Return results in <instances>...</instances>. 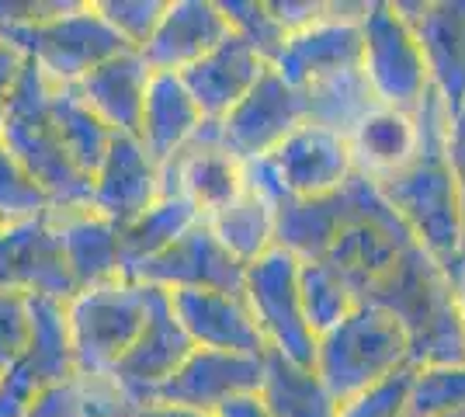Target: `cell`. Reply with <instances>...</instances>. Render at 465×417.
<instances>
[{"label":"cell","mask_w":465,"mask_h":417,"mask_svg":"<svg viewBox=\"0 0 465 417\" xmlns=\"http://www.w3.org/2000/svg\"><path fill=\"white\" fill-rule=\"evenodd\" d=\"M215 240L230 251L240 264H253L261 261L268 251H274V223H278V209L272 202H264L261 195H253L243 188V195L219 209L215 216L205 219Z\"/></svg>","instance_id":"f546056e"},{"label":"cell","mask_w":465,"mask_h":417,"mask_svg":"<svg viewBox=\"0 0 465 417\" xmlns=\"http://www.w3.org/2000/svg\"><path fill=\"white\" fill-rule=\"evenodd\" d=\"M49 108H53V119H56V129L59 136H63L66 154L91 178L97 171V164L108 154L115 133L80 101V94L74 87H53L49 91Z\"/></svg>","instance_id":"4dcf8cb0"},{"label":"cell","mask_w":465,"mask_h":417,"mask_svg":"<svg viewBox=\"0 0 465 417\" xmlns=\"http://www.w3.org/2000/svg\"><path fill=\"white\" fill-rule=\"evenodd\" d=\"M448 125H451V129H465V104H462V112H459L455 119H448Z\"/></svg>","instance_id":"bcb514c9"},{"label":"cell","mask_w":465,"mask_h":417,"mask_svg":"<svg viewBox=\"0 0 465 417\" xmlns=\"http://www.w3.org/2000/svg\"><path fill=\"white\" fill-rule=\"evenodd\" d=\"M410 376H413V369H403L400 376L386 379L382 386L369 390L365 397L344 403V407H341V417H403Z\"/></svg>","instance_id":"f35d334b"},{"label":"cell","mask_w":465,"mask_h":417,"mask_svg":"<svg viewBox=\"0 0 465 417\" xmlns=\"http://www.w3.org/2000/svg\"><path fill=\"white\" fill-rule=\"evenodd\" d=\"M230 35L219 0H167L163 18L139 56L153 74H184Z\"/></svg>","instance_id":"d6986e66"},{"label":"cell","mask_w":465,"mask_h":417,"mask_svg":"<svg viewBox=\"0 0 465 417\" xmlns=\"http://www.w3.org/2000/svg\"><path fill=\"white\" fill-rule=\"evenodd\" d=\"M174 317L194 348L205 352H230V355H268V344L257 331L247 299L236 293H213V289H184L167 293Z\"/></svg>","instance_id":"ac0fdd59"},{"label":"cell","mask_w":465,"mask_h":417,"mask_svg":"<svg viewBox=\"0 0 465 417\" xmlns=\"http://www.w3.org/2000/svg\"><path fill=\"white\" fill-rule=\"evenodd\" d=\"M21 74H25V56L11 42L0 39V125H4V115H7L11 98H15V87H18Z\"/></svg>","instance_id":"60d3db41"},{"label":"cell","mask_w":465,"mask_h":417,"mask_svg":"<svg viewBox=\"0 0 465 417\" xmlns=\"http://www.w3.org/2000/svg\"><path fill=\"white\" fill-rule=\"evenodd\" d=\"M0 289L56 303H66L77 293L63 261L53 213L0 230Z\"/></svg>","instance_id":"5bb4252c"},{"label":"cell","mask_w":465,"mask_h":417,"mask_svg":"<svg viewBox=\"0 0 465 417\" xmlns=\"http://www.w3.org/2000/svg\"><path fill=\"white\" fill-rule=\"evenodd\" d=\"M202 125H205V119L188 94V87L181 84V77L177 74H153L136 129L143 150L163 167L198 136Z\"/></svg>","instance_id":"603a6c76"},{"label":"cell","mask_w":465,"mask_h":417,"mask_svg":"<svg viewBox=\"0 0 465 417\" xmlns=\"http://www.w3.org/2000/svg\"><path fill=\"white\" fill-rule=\"evenodd\" d=\"M219 11H223L232 35L247 42L253 53L272 66L285 39H289L285 25L274 18L272 4L268 0H219Z\"/></svg>","instance_id":"e575fe53"},{"label":"cell","mask_w":465,"mask_h":417,"mask_svg":"<svg viewBox=\"0 0 465 417\" xmlns=\"http://www.w3.org/2000/svg\"><path fill=\"white\" fill-rule=\"evenodd\" d=\"M316 376L327 382L333 400L344 407L365 397L386 379L400 376L410 365V341L400 320L382 306L358 303L333 331L316 341Z\"/></svg>","instance_id":"277c9868"},{"label":"cell","mask_w":465,"mask_h":417,"mask_svg":"<svg viewBox=\"0 0 465 417\" xmlns=\"http://www.w3.org/2000/svg\"><path fill=\"white\" fill-rule=\"evenodd\" d=\"M215 417H272V414L264 411V403L257 400V393H251V397H236L230 403H223L215 411Z\"/></svg>","instance_id":"7bdbcfd3"},{"label":"cell","mask_w":465,"mask_h":417,"mask_svg":"<svg viewBox=\"0 0 465 417\" xmlns=\"http://www.w3.org/2000/svg\"><path fill=\"white\" fill-rule=\"evenodd\" d=\"M361 15H365V0L361 4L327 0V15L302 32H292L282 53L274 56L272 70L295 91L333 77V74L358 70L361 66Z\"/></svg>","instance_id":"9c48e42d"},{"label":"cell","mask_w":465,"mask_h":417,"mask_svg":"<svg viewBox=\"0 0 465 417\" xmlns=\"http://www.w3.org/2000/svg\"><path fill=\"white\" fill-rule=\"evenodd\" d=\"M122 417H139V414H122Z\"/></svg>","instance_id":"c3c4849f"},{"label":"cell","mask_w":465,"mask_h":417,"mask_svg":"<svg viewBox=\"0 0 465 417\" xmlns=\"http://www.w3.org/2000/svg\"><path fill=\"white\" fill-rule=\"evenodd\" d=\"M243 299L257 320V331L268 352H278L299 365L316 362V334L302 317V296H299V261L289 251L274 247L261 261L247 264Z\"/></svg>","instance_id":"ba28073f"},{"label":"cell","mask_w":465,"mask_h":417,"mask_svg":"<svg viewBox=\"0 0 465 417\" xmlns=\"http://www.w3.org/2000/svg\"><path fill=\"white\" fill-rule=\"evenodd\" d=\"M139 417H215V414H198V411H177V407H150V411H139Z\"/></svg>","instance_id":"ee69618b"},{"label":"cell","mask_w":465,"mask_h":417,"mask_svg":"<svg viewBox=\"0 0 465 417\" xmlns=\"http://www.w3.org/2000/svg\"><path fill=\"white\" fill-rule=\"evenodd\" d=\"M59 230V247L66 272L74 278V289H94L104 282H118L125 275V261H122V240L118 226L108 219L94 216L91 209L84 213H53Z\"/></svg>","instance_id":"cb8c5ba5"},{"label":"cell","mask_w":465,"mask_h":417,"mask_svg":"<svg viewBox=\"0 0 465 417\" xmlns=\"http://www.w3.org/2000/svg\"><path fill=\"white\" fill-rule=\"evenodd\" d=\"M163 195V171L136 136L115 133L104 160L91 174V213L112 226L133 223Z\"/></svg>","instance_id":"2e32d148"},{"label":"cell","mask_w":465,"mask_h":417,"mask_svg":"<svg viewBox=\"0 0 465 417\" xmlns=\"http://www.w3.org/2000/svg\"><path fill=\"white\" fill-rule=\"evenodd\" d=\"M361 303L382 306L400 320L410 341V365H465V338L459 320V289L434 264L420 243L371 285Z\"/></svg>","instance_id":"7a4b0ae2"},{"label":"cell","mask_w":465,"mask_h":417,"mask_svg":"<svg viewBox=\"0 0 465 417\" xmlns=\"http://www.w3.org/2000/svg\"><path fill=\"white\" fill-rule=\"evenodd\" d=\"M427 63L430 91L448 119L465 104V0H392Z\"/></svg>","instance_id":"7c38bea8"},{"label":"cell","mask_w":465,"mask_h":417,"mask_svg":"<svg viewBox=\"0 0 465 417\" xmlns=\"http://www.w3.org/2000/svg\"><path fill=\"white\" fill-rule=\"evenodd\" d=\"M459 320H462V338H465V282L459 285Z\"/></svg>","instance_id":"f6af8a7d"},{"label":"cell","mask_w":465,"mask_h":417,"mask_svg":"<svg viewBox=\"0 0 465 417\" xmlns=\"http://www.w3.org/2000/svg\"><path fill=\"white\" fill-rule=\"evenodd\" d=\"M348 146L351 160H354V174L382 184V181L396 178L410 160L417 157V146H420L417 119L407 112L379 104L369 119L351 133Z\"/></svg>","instance_id":"484cf974"},{"label":"cell","mask_w":465,"mask_h":417,"mask_svg":"<svg viewBox=\"0 0 465 417\" xmlns=\"http://www.w3.org/2000/svg\"><path fill=\"white\" fill-rule=\"evenodd\" d=\"M94 4L101 18L108 21V28L136 53L150 42L167 7V0H94Z\"/></svg>","instance_id":"8d00e7d4"},{"label":"cell","mask_w":465,"mask_h":417,"mask_svg":"<svg viewBox=\"0 0 465 417\" xmlns=\"http://www.w3.org/2000/svg\"><path fill=\"white\" fill-rule=\"evenodd\" d=\"M278 174L285 181L289 199H320L341 192L354 178L348 139L333 136L302 122L278 150L272 154Z\"/></svg>","instance_id":"ffe728a7"},{"label":"cell","mask_w":465,"mask_h":417,"mask_svg":"<svg viewBox=\"0 0 465 417\" xmlns=\"http://www.w3.org/2000/svg\"><path fill=\"white\" fill-rule=\"evenodd\" d=\"M264 70H268V63L261 60L247 42L236 39L230 32L209 56H202L194 66H188L177 77L188 87V94L198 104L202 119L219 122L230 108H236L251 94L253 84L264 77Z\"/></svg>","instance_id":"44dd1931"},{"label":"cell","mask_w":465,"mask_h":417,"mask_svg":"<svg viewBox=\"0 0 465 417\" xmlns=\"http://www.w3.org/2000/svg\"><path fill=\"white\" fill-rule=\"evenodd\" d=\"M302 94V115L316 129H327L333 136L351 139V133L369 119L379 108V98L369 87V80L358 70H344L327 80H316L310 87L299 91Z\"/></svg>","instance_id":"83f0119b"},{"label":"cell","mask_w":465,"mask_h":417,"mask_svg":"<svg viewBox=\"0 0 465 417\" xmlns=\"http://www.w3.org/2000/svg\"><path fill=\"white\" fill-rule=\"evenodd\" d=\"M49 91L53 84L25 60V74L0 125V143L18 157L21 167L45 192L53 213H84L91 209V178L63 146L53 108H49Z\"/></svg>","instance_id":"3957f363"},{"label":"cell","mask_w":465,"mask_h":417,"mask_svg":"<svg viewBox=\"0 0 465 417\" xmlns=\"http://www.w3.org/2000/svg\"><path fill=\"white\" fill-rule=\"evenodd\" d=\"M261 376H264V355L253 358L194 348L192 355L184 358V365L156 390L150 407H177V411L215 414L223 403L257 393Z\"/></svg>","instance_id":"4fadbf2b"},{"label":"cell","mask_w":465,"mask_h":417,"mask_svg":"<svg viewBox=\"0 0 465 417\" xmlns=\"http://www.w3.org/2000/svg\"><path fill=\"white\" fill-rule=\"evenodd\" d=\"M448 417H465V411H462V414H448Z\"/></svg>","instance_id":"7dc6e473"},{"label":"cell","mask_w":465,"mask_h":417,"mask_svg":"<svg viewBox=\"0 0 465 417\" xmlns=\"http://www.w3.org/2000/svg\"><path fill=\"white\" fill-rule=\"evenodd\" d=\"M420 146L407 167L379 184L382 199L403 219L410 237L434 258L455 289L465 282V226L459 184L448 164V112L434 91H427L413 112Z\"/></svg>","instance_id":"6da1fadb"},{"label":"cell","mask_w":465,"mask_h":417,"mask_svg":"<svg viewBox=\"0 0 465 417\" xmlns=\"http://www.w3.org/2000/svg\"><path fill=\"white\" fill-rule=\"evenodd\" d=\"M150 77H153V70L146 66V60L136 49H125V53L94 66L84 80H77L74 91L112 133L136 136Z\"/></svg>","instance_id":"7402d4cb"},{"label":"cell","mask_w":465,"mask_h":417,"mask_svg":"<svg viewBox=\"0 0 465 417\" xmlns=\"http://www.w3.org/2000/svg\"><path fill=\"white\" fill-rule=\"evenodd\" d=\"M465 411V365L413 369L403 417H448Z\"/></svg>","instance_id":"836d02e7"},{"label":"cell","mask_w":465,"mask_h":417,"mask_svg":"<svg viewBox=\"0 0 465 417\" xmlns=\"http://www.w3.org/2000/svg\"><path fill=\"white\" fill-rule=\"evenodd\" d=\"M274 11V18L285 25V32H302L312 21H320L327 15V0H268Z\"/></svg>","instance_id":"ab89813d"},{"label":"cell","mask_w":465,"mask_h":417,"mask_svg":"<svg viewBox=\"0 0 465 417\" xmlns=\"http://www.w3.org/2000/svg\"><path fill=\"white\" fill-rule=\"evenodd\" d=\"M153 289L136 278H118L66 299V327L74 344L77 376L108 379L139 338L150 313Z\"/></svg>","instance_id":"8992f818"},{"label":"cell","mask_w":465,"mask_h":417,"mask_svg":"<svg viewBox=\"0 0 465 417\" xmlns=\"http://www.w3.org/2000/svg\"><path fill=\"white\" fill-rule=\"evenodd\" d=\"M361 74L379 104L413 115L430 91L427 63L410 25L392 0H365L361 15Z\"/></svg>","instance_id":"52a82bcc"},{"label":"cell","mask_w":465,"mask_h":417,"mask_svg":"<svg viewBox=\"0 0 465 417\" xmlns=\"http://www.w3.org/2000/svg\"><path fill=\"white\" fill-rule=\"evenodd\" d=\"M306 122L302 115V94L289 87L272 66L253 84V91L230 108L219 122H213L219 146L240 164L272 157L274 150Z\"/></svg>","instance_id":"8fae6325"},{"label":"cell","mask_w":465,"mask_h":417,"mask_svg":"<svg viewBox=\"0 0 465 417\" xmlns=\"http://www.w3.org/2000/svg\"><path fill=\"white\" fill-rule=\"evenodd\" d=\"M32 341V296L0 289V376L18 365Z\"/></svg>","instance_id":"74e56055"},{"label":"cell","mask_w":465,"mask_h":417,"mask_svg":"<svg viewBox=\"0 0 465 417\" xmlns=\"http://www.w3.org/2000/svg\"><path fill=\"white\" fill-rule=\"evenodd\" d=\"M160 171L163 195H184L202 219L215 216L236 195H243V164L219 146L213 122H205L198 136Z\"/></svg>","instance_id":"e0dca14e"},{"label":"cell","mask_w":465,"mask_h":417,"mask_svg":"<svg viewBox=\"0 0 465 417\" xmlns=\"http://www.w3.org/2000/svg\"><path fill=\"white\" fill-rule=\"evenodd\" d=\"M136 282L160 289V293H184V289H213V293H236L243 296L247 264L232 258L230 251L215 240L209 223H194L174 247H167L160 258L143 264Z\"/></svg>","instance_id":"9a60e30c"},{"label":"cell","mask_w":465,"mask_h":417,"mask_svg":"<svg viewBox=\"0 0 465 417\" xmlns=\"http://www.w3.org/2000/svg\"><path fill=\"white\" fill-rule=\"evenodd\" d=\"M299 296H302V317L316 341L333 331L341 320H348V313L358 306L354 289L327 261H299Z\"/></svg>","instance_id":"d6a6232c"},{"label":"cell","mask_w":465,"mask_h":417,"mask_svg":"<svg viewBox=\"0 0 465 417\" xmlns=\"http://www.w3.org/2000/svg\"><path fill=\"white\" fill-rule=\"evenodd\" d=\"M194 223H202V216H198V209L184 195H160L146 213H139L133 223H125L118 230L125 275L133 278L143 264H150L167 247H174Z\"/></svg>","instance_id":"f1b7e54d"},{"label":"cell","mask_w":465,"mask_h":417,"mask_svg":"<svg viewBox=\"0 0 465 417\" xmlns=\"http://www.w3.org/2000/svg\"><path fill=\"white\" fill-rule=\"evenodd\" d=\"M257 400L272 417H341V403L333 400L327 382L312 365H299L292 358L268 352Z\"/></svg>","instance_id":"4316f807"},{"label":"cell","mask_w":465,"mask_h":417,"mask_svg":"<svg viewBox=\"0 0 465 417\" xmlns=\"http://www.w3.org/2000/svg\"><path fill=\"white\" fill-rule=\"evenodd\" d=\"M129 414L125 400L108 379L70 376L53 386H42L28 403L25 417H122Z\"/></svg>","instance_id":"1f68e13d"},{"label":"cell","mask_w":465,"mask_h":417,"mask_svg":"<svg viewBox=\"0 0 465 417\" xmlns=\"http://www.w3.org/2000/svg\"><path fill=\"white\" fill-rule=\"evenodd\" d=\"M0 39L11 42L53 87H74L94 66L129 49L101 18L97 4L63 0H53L42 18L0 28Z\"/></svg>","instance_id":"5b68a950"},{"label":"cell","mask_w":465,"mask_h":417,"mask_svg":"<svg viewBox=\"0 0 465 417\" xmlns=\"http://www.w3.org/2000/svg\"><path fill=\"white\" fill-rule=\"evenodd\" d=\"M448 164L459 184V205H462V226H465V129L448 125Z\"/></svg>","instance_id":"b9f144b4"},{"label":"cell","mask_w":465,"mask_h":417,"mask_svg":"<svg viewBox=\"0 0 465 417\" xmlns=\"http://www.w3.org/2000/svg\"><path fill=\"white\" fill-rule=\"evenodd\" d=\"M49 213H53V205L45 199V192L21 167L18 157L0 143V230L49 216Z\"/></svg>","instance_id":"d590c367"},{"label":"cell","mask_w":465,"mask_h":417,"mask_svg":"<svg viewBox=\"0 0 465 417\" xmlns=\"http://www.w3.org/2000/svg\"><path fill=\"white\" fill-rule=\"evenodd\" d=\"M351 181L320 199H285L278 205L274 223V247L289 251L295 261H323L333 247L337 233L344 230L351 216Z\"/></svg>","instance_id":"d4e9b609"},{"label":"cell","mask_w":465,"mask_h":417,"mask_svg":"<svg viewBox=\"0 0 465 417\" xmlns=\"http://www.w3.org/2000/svg\"><path fill=\"white\" fill-rule=\"evenodd\" d=\"M192 352L194 344L184 334L181 320L174 317L171 296L153 289L146 323H143L139 338L133 341V348L125 352V358L115 365V372L108 376V382L118 390V397L125 400L129 414H139L150 407L156 390L174 376Z\"/></svg>","instance_id":"30bf717a"}]
</instances>
